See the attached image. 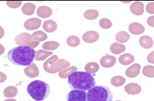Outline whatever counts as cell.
<instances>
[{
  "label": "cell",
  "mask_w": 154,
  "mask_h": 101,
  "mask_svg": "<svg viewBox=\"0 0 154 101\" xmlns=\"http://www.w3.org/2000/svg\"><path fill=\"white\" fill-rule=\"evenodd\" d=\"M36 51L26 46H18L8 52V58L12 63L16 66H29L35 59Z\"/></svg>",
  "instance_id": "cell-1"
},
{
  "label": "cell",
  "mask_w": 154,
  "mask_h": 101,
  "mask_svg": "<svg viewBox=\"0 0 154 101\" xmlns=\"http://www.w3.org/2000/svg\"><path fill=\"white\" fill-rule=\"evenodd\" d=\"M68 84L73 90H89L96 85L94 77L88 72L76 71L68 78Z\"/></svg>",
  "instance_id": "cell-2"
},
{
  "label": "cell",
  "mask_w": 154,
  "mask_h": 101,
  "mask_svg": "<svg viewBox=\"0 0 154 101\" xmlns=\"http://www.w3.org/2000/svg\"><path fill=\"white\" fill-rule=\"evenodd\" d=\"M50 92V86L45 82L40 80L32 82L27 87L28 94L36 101L45 100L48 97Z\"/></svg>",
  "instance_id": "cell-3"
},
{
  "label": "cell",
  "mask_w": 154,
  "mask_h": 101,
  "mask_svg": "<svg viewBox=\"0 0 154 101\" xmlns=\"http://www.w3.org/2000/svg\"><path fill=\"white\" fill-rule=\"evenodd\" d=\"M112 94L109 87L94 86L87 92L88 101H112Z\"/></svg>",
  "instance_id": "cell-4"
},
{
  "label": "cell",
  "mask_w": 154,
  "mask_h": 101,
  "mask_svg": "<svg viewBox=\"0 0 154 101\" xmlns=\"http://www.w3.org/2000/svg\"><path fill=\"white\" fill-rule=\"evenodd\" d=\"M15 42L19 46H26L34 49L39 45V42L32 39V35L28 33H21L15 37Z\"/></svg>",
  "instance_id": "cell-5"
},
{
  "label": "cell",
  "mask_w": 154,
  "mask_h": 101,
  "mask_svg": "<svg viewBox=\"0 0 154 101\" xmlns=\"http://www.w3.org/2000/svg\"><path fill=\"white\" fill-rule=\"evenodd\" d=\"M67 101H88L87 93L85 91L80 90H73L69 92L66 96Z\"/></svg>",
  "instance_id": "cell-6"
},
{
  "label": "cell",
  "mask_w": 154,
  "mask_h": 101,
  "mask_svg": "<svg viewBox=\"0 0 154 101\" xmlns=\"http://www.w3.org/2000/svg\"><path fill=\"white\" fill-rule=\"evenodd\" d=\"M70 66L69 62L64 59L58 60L56 63L53 64L52 67L51 69V73H56L57 72H61L64 70L69 68Z\"/></svg>",
  "instance_id": "cell-7"
},
{
  "label": "cell",
  "mask_w": 154,
  "mask_h": 101,
  "mask_svg": "<svg viewBox=\"0 0 154 101\" xmlns=\"http://www.w3.org/2000/svg\"><path fill=\"white\" fill-rule=\"evenodd\" d=\"M100 35L97 31H87L83 35V40L86 43H94V42H97L99 39Z\"/></svg>",
  "instance_id": "cell-8"
},
{
  "label": "cell",
  "mask_w": 154,
  "mask_h": 101,
  "mask_svg": "<svg viewBox=\"0 0 154 101\" xmlns=\"http://www.w3.org/2000/svg\"><path fill=\"white\" fill-rule=\"evenodd\" d=\"M42 23L41 20L38 19V18H33L31 19L27 20L24 23V27L27 30H36V29L40 28Z\"/></svg>",
  "instance_id": "cell-9"
},
{
  "label": "cell",
  "mask_w": 154,
  "mask_h": 101,
  "mask_svg": "<svg viewBox=\"0 0 154 101\" xmlns=\"http://www.w3.org/2000/svg\"><path fill=\"white\" fill-rule=\"evenodd\" d=\"M125 92L129 95H135L139 94L141 92V87L136 83H129L126 85L124 87Z\"/></svg>",
  "instance_id": "cell-10"
},
{
  "label": "cell",
  "mask_w": 154,
  "mask_h": 101,
  "mask_svg": "<svg viewBox=\"0 0 154 101\" xmlns=\"http://www.w3.org/2000/svg\"><path fill=\"white\" fill-rule=\"evenodd\" d=\"M116 62V58L113 55H104L101 58L100 63L104 68L112 67Z\"/></svg>",
  "instance_id": "cell-11"
},
{
  "label": "cell",
  "mask_w": 154,
  "mask_h": 101,
  "mask_svg": "<svg viewBox=\"0 0 154 101\" xmlns=\"http://www.w3.org/2000/svg\"><path fill=\"white\" fill-rule=\"evenodd\" d=\"M130 10L135 15H141L144 13V4L141 1H134L130 7Z\"/></svg>",
  "instance_id": "cell-12"
},
{
  "label": "cell",
  "mask_w": 154,
  "mask_h": 101,
  "mask_svg": "<svg viewBox=\"0 0 154 101\" xmlns=\"http://www.w3.org/2000/svg\"><path fill=\"white\" fill-rule=\"evenodd\" d=\"M24 73L29 78H35L39 76V69L35 63H32L30 66L25 68Z\"/></svg>",
  "instance_id": "cell-13"
},
{
  "label": "cell",
  "mask_w": 154,
  "mask_h": 101,
  "mask_svg": "<svg viewBox=\"0 0 154 101\" xmlns=\"http://www.w3.org/2000/svg\"><path fill=\"white\" fill-rule=\"evenodd\" d=\"M140 68H141V66L138 63L133 64L132 66H130L126 69V75L129 78H134V77L139 75Z\"/></svg>",
  "instance_id": "cell-14"
},
{
  "label": "cell",
  "mask_w": 154,
  "mask_h": 101,
  "mask_svg": "<svg viewBox=\"0 0 154 101\" xmlns=\"http://www.w3.org/2000/svg\"><path fill=\"white\" fill-rule=\"evenodd\" d=\"M129 31L134 35H139L145 31V27L139 23H132L129 25Z\"/></svg>",
  "instance_id": "cell-15"
},
{
  "label": "cell",
  "mask_w": 154,
  "mask_h": 101,
  "mask_svg": "<svg viewBox=\"0 0 154 101\" xmlns=\"http://www.w3.org/2000/svg\"><path fill=\"white\" fill-rule=\"evenodd\" d=\"M139 42L141 47L145 49L151 48L153 45V39L149 36H143L142 37H140Z\"/></svg>",
  "instance_id": "cell-16"
},
{
  "label": "cell",
  "mask_w": 154,
  "mask_h": 101,
  "mask_svg": "<svg viewBox=\"0 0 154 101\" xmlns=\"http://www.w3.org/2000/svg\"><path fill=\"white\" fill-rule=\"evenodd\" d=\"M37 14L42 18H49L52 15V10L49 7L41 6L37 10Z\"/></svg>",
  "instance_id": "cell-17"
},
{
  "label": "cell",
  "mask_w": 154,
  "mask_h": 101,
  "mask_svg": "<svg viewBox=\"0 0 154 101\" xmlns=\"http://www.w3.org/2000/svg\"><path fill=\"white\" fill-rule=\"evenodd\" d=\"M134 57L130 53H125V54L121 55L119 58V61L121 64L124 66H128L130 65L131 63L134 62Z\"/></svg>",
  "instance_id": "cell-18"
},
{
  "label": "cell",
  "mask_w": 154,
  "mask_h": 101,
  "mask_svg": "<svg viewBox=\"0 0 154 101\" xmlns=\"http://www.w3.org/2000/svg\"><path fill=\"white\" fill-rule=\"evenodd\" d=\"M42 28L45 31L48 33H52L57 29V24L54 20H46L43 23Z\"/></svg>",
  "instance_id": "cell-19"
},
{
  "label": "cell",
  "mask_w": 154,
  "mask_h": 101,
  "mask_svg": "<svg viewBox=\"0 0 154 101\" xmlns=\"http://www.w3.org/2000/svg\"><path fill=\"white\" fill-rule=\"evenodd\" d=\"M58 60H59V57H58L57 55H52L48 60H47V61H45L43 65V68L46 72L51 73V69L53 64H54V63H56Z\"/></svg>",
  "instance_id": "cell-20"
},
{
  "label": "cell",
  "mask_w": 154,
  "mask_h": 101,
  "mask_svg": "<svg viewBox=\"0 0 154 101\" xmlns=\"http://www.w3.org/2000/svg\"><path fill=\"white\" fill-rule=\"evenodd\" d=\"M126 50V47L123 44L113 43L110 46V51L115 55H119L123 53Z\"/></svg>",
  "instance_id": "cell-21"
},
{
  "label": "cell",
  "mask_w": 154,
  "mask_h": 101,
  "mask_svg": "<svg viewBox=\"0 0 154 101\" xmlns=\"http://www.w3.org/2000/svg\"><path fill=\"white\" fill-rule=\"evenodd\" d=\"M130 39L129 34L127 32L124 31H119V33L116 34V39L118 42L119 43H125V42H127Z\"/></svg>",
  "instance_id": "cell-22"
},
{
  "label": "cell",
  "mask_w": 154,
  "mask_h": 101,
  "mask_svg": "<svg viewBox=\"0 0 154 101\" xmlns=\"http://www.w3.org/2000/svg\"><path fill=\"white\" fill-rule=\"evenodd\" d=\"M53 55L52 52H49V51L44 50V49H40V50L37 51L36 52V56H35V60L38 61H42L45 60L46 58L49 56Z\"/></svg>",
  "instance_id": "cell-23"
},
{
  "label": "cell",
  "mask_w": 154,
  "mask_h": 101,
  "mask_svg": "<svg viewBox=\"0 0 154 101\" xmlns=\"http://www.w3.org/2000/svg\"><path fill=\"white\" fill-rule=\"evenodd\" d=\"M35 10V5L32 3H26L22 7V13L26 15H32L34 14Z\"/></svg>",
  "instance_id": "cell-24"
},
{
  "label": "cell",
  "mask_w": 154,
  "mask_h": 101,
  "mask_svg": "<svg viewBox=\"0 0 154 101\" xmlns=\"http://www.w3.org/2000/svg\"><path fill=\"white\" fill-rule=\"evenodd\" d=\"M32 39L37 42H42L47 39L48 36L45 33H44L42 31H35L32 34Z\"/></svg>",
  "instance_id": "cell-25"
},
{
  "label": "cell",
  "mask_w": 154,
  "mask_h": 101,
  "mask_svg": "<svg viewBox=\"0 0 154 101\" xmlns=\"http://www.w3.org/2000/svg\"><path fill=\"white\" fill-rule=\"evenodd\" d=\"M100 69V66H99L98 63L95 62H91L88 63V64H86V66H85V70L86 72L91 73H95Z\"/></svg>",
  "instance_id": "cell-26"
},
{
  "label": "cell",
  "mask_w": 154,
  "mask_h": 101,
  "mask_svg": "<svg viewBox=\"0 0 154 101\" xmlns=\"http://www.w3.org/2000/svg\"><path fill=\"white\" fill-rule=\"evenodd\" d=\"M78 68L75 66H72V67H69L67 68L66 69L64 70L63 71L59 73V76L62 79H66V78H69V76L71 74H72L73 73L76 72Z\"/></svg>",
  "instance_id": "cell-27"
},
{
  "label": "cell",
  "mask_w": 154,
  "mask_h": 101,
  "mask_svg": "<svg viewBox=\"0 0 154 101\" xmlns=\"http://www.w3.org/2000/svg\"><path fill=\"white\" fill-rule=\"evenodd\" d=\"M18 94V90L15 87L9 86L5 89L4 95L6 97H13Z\"/></svg>",
  "instance_id": "cell-28"
},
{
  "label": "cell",
  "mask_w": 154,
  "mask_h": 101,
  "mask_svg": "<svg viewBox=\"0 0 154 101\" xmlns=\"http://www.w3.org/2000/svg\"><path fill=\"white\" fill-rule=\"evenodd\" d=\"M59 47V43L55 41H51V42H47L43 44L42 45V49L44 50H55Z\"/></svg>",
  "instance_id": "cell-29"
},
{
  "label": "cell",
  "mask_w": 154,
  "mask_h": 101,
  "mask_svg": "<svg viewBox=\"0 0 154 101\" xmlns=\"http://www.w3.org/2000/svg\"><path fill=\"white\" fill-rule=\"evenodd\" d=\"M111 84L115 87H121L124 85L126 82V79L123 76H116L111 79Z\"/></svg>",
  "instance_id": "cell-30"
},
{
  "label": "cell",
  "mask_w": 154,
  "mask_h": 101,
  "mask_svg": "<svg viewBox=\"0 0 154 101\" xmlns=\"http://www.w3.org/2000/svg\"><path fill=\"white\" fill-rule=\"evenodd\" d=\"M83 15L87 20H94L98 18L99 12L96 10H88L85 12Z\"/></svg>",
  "instance_id": "cell-31"
},
{
  "label": "cell",
  "mask_w": 154,
  "mask_h": 101,
  "mask_svg": "<svg viewBox=\"0 0 154 101\" xmlns=\"http://www.w3.org/2000/svg\"><path fill=\"white\" fill-rule=\"evenodd\" d=\"M66 43L69 47H75L78 46L80 43V39L76 36H70L66 39Z\"/></svg>",
  "instance_id": "cell-32"
},
{
  "label": "cell",
  "mask_w": 154,
  "mask_h": 101,
  "mask_svg": "<svg viewBox=\"0 0 154 101\" xmlns=\"http://www.w3.org/2000/svg\"><path fill=\"white\" fill-rule=\"evenodd\" d=\"M143 73L148 78H154V66H146L143 68Z\"/></svg>",
  "instance_id": "cell-33"
},
{
  "label": "cell",
  "mask_w": 154,
  "mask_h": 101,
  "mask_svg": "<svg viewBox=\"0 0 154 101\" xmlns=\"http://www.w3.org/2000/svg\"><path fill=\"white\" fill-rule=\"evenodd\" d=\"M100 25L101 28L104 29H108L112 27V22L107 18H102L100 20Z\"/></svg>",
  "instance_id": "cell-34"
},
{
  "label": "cell",
  "mask_w": 154,
  "mask_h": 101,
  "mask_svg": "<svg viewBox=\"0 0 154 101\" xmlns=\"http://www.w3.org/2000/svg\"><path fill=\"white\" fill-rule=\"evenodd\" d=\"M21 4H22V1H7V5H8V7H10V8H13V9L20 7V5H21Z\"/></svg>",
  "instance_id": "cell-35"
},
{
  "label": "cell",
  "mask_w": 154,
  "mask_h": 101,
  "mask_svg": "<svg viewBox=\"0 0 154 101\" xmlns=\"http://www.w3.org/2000/svg\"><path fill=\"white\" fill-rule=\"evenodd\" d=\"M146 11L149 14H154V2H150L147 4Z\"/></svg>",
  "instance_id": "cell-36"
},
{
  "label": "cell",
  "mask_w": 154,
  "mask_h": 101,
  "mask_svg": "<svg viewBox=\"0 0 154 101\" xmlns=\"http://www.w3.org/2000/svg\"><path fill=\"white\" fill-rule=\"evenodd\" d=\"M147 61L149 63L154 64V51L151 52L149 55H148V57H147Z\"/></svg>",
  "instance_id": "cell-37"
},
{
  "label": "cell",
  "mask_w": 154,
  "mask_h": 101,
  "mask_svg": "<svg viewBox=\"0 0 154 101\" xmlns=\"http://www.w3.org/2000/svg\"><path fill=\"white\" fill-rule=\"evenodd\" d=\"M147 23L151 27H154V16H150L147 20Z\"/></svg>",
  "instance_id": "cell-38"
},
{
  "label": "cell",
  "mask_w": 154,
  "mask_h": 101,
  "mask_svg": "<svg viewBox=\"0 0 154 101\" xmlns=\"http://www.w3.org/2000/svg\"><path fill=\"white\" fill-rule=\"evenodd\" d=\"M6 79H7L6 74L2 72H0V83L5 82Z\"/></svg>",
  "instance_id": "cell-39"
},
{
  "label": "cell",
  "mask_w": 154,
  "mask_h": 101,
  "mask_svg": "<svg viewBox=\"0 0 154 101\" xmlns=\"http://www.w3.org/2000/svg\"><path fill=\"white\" fill-rule=\"evenodd\" d=\"M5 35V31L4 29L2 28V27L0 26V39L2 38Z\"/></svg>",
  "instance_id": "cell-40"
},
{
  "label": "cell",
  "mask_w": 154,
  "mask_h": 101,
  "mask_svg": "<svg viewBox=\"0 0 154 101\" xmlns=\"http://www.w3.org/2000/svg\"><path fill=\"white\" fill-rule=\"evenodd\" d=\"M5 52V47L2 44H0V55Z\"/></svg>",
  "instance_id": "cell-41"
},
{
  "label": "cell",
  "mask_w": 154,
  "mask_h": 101,
  "mask_svg": "<svg viewBox=\"0 0 154 101\" xmlns=\"http://www.w3.org/2000/svg\"><path fill=\"white\" fill-rule=\"evenodd\" d=\"M4 101H17V100H15V99H7V100H5Z\"/></svg>",
  "instance_id": "cell-42"
},
{
  "label": "cell",
  "mask_w": 154,
  "mask_h": 101,
  "mask_svg": "<svg viewBox=\"0 0 154 101\" xmlns=\"http://www.w3.org/2000/svg\"><path fill=\"white\" fill-rule=\"evenodd\" d=\"M123 2H124V3H129V2H130V1H123Z\"/></svg>",
  "instance_id": "cell-43"
},
{
  "label": "cell",
  "mask_w": 154,
  "mask_h": 101,
  "mask_svg": "<svg viewBox=\"0 0 154 101\" xmlns=\"http://www.w3.org/2000/svg\"><path fill=\"white\" fill-rule=\"evenodd\" d=\"M116 101H121V100H116Z\"/></svg>",
  "instance_id": "cell-44"
}]
</instances>
